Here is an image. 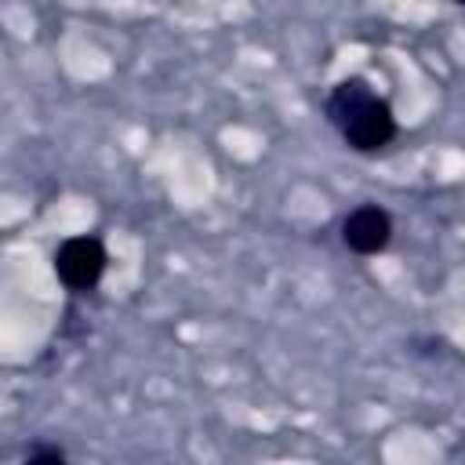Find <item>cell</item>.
Wrapping results in <instances>:
<instances>
[{
  "label": "cell",
  "instance_id": "obj_1",
  "mask_svg": "<svg viewBox=\"0 0 465 465\" xmlns=\"http://www.w3.org/2000/svg\"><path fill=\"white\" fill-rule=\"evenodd\" d=\"M327 120L341 134V142L356 153H381L396 138V116L389 102L363 80V76H345L331 87L327 102Z\"/></svg>",
  "mask_w": 465,
  "mask_h": 465
},
{
  "label": "cell",
  "instance_id": "obj_2",
  "mask_svg": "<svg viewBox=\"0 0 465 465\" xmlns=\"http://www.w3.org/2000/svg\"><path fill=\"white\" fill-rule=\"evenodd\" d=\"M54 276L69 287V291H91L102 272H105V247L98 236H69L54 247Z\"/></svg>",
  "mask_w": 465,
  "mask_h": 465
},
{
  "label": "cell",
  "instance_id": "obj_3",
  "mask_svg": "<svg viewBox=\"0 0 465 465\" xmlns=\"http://www.w3.org/2000/svg\"><path fill=\"white\" fill-rule=\"evenodd\" d=\"M392 240V218L378 203H360L341 218V243L356 254H378Z\"/></svg>",
  "mask_w": 465,
  "mask_h": 465
},
{
  "label": "cell",
  "instance_id": "obj_4",
  "mask_svg": "<svg viewBox=\"0 0 465 465\" xmlns=\"http://www.w3.org/2000/svg\"><path fill=\"white\" fill-rule=\"evenodd\" d=\"M65 461V450L62 447H47V443H36L25 450V465H62Z\"/></svg>",
  "mask_w": 465,
  "mask_h": 465
},
{
  "label": "cell",
  "instance_id": "obj_5",
  "mask_svg": "<svg viewBox=\"0 0 465 465\" xmlns=\"http://www.w3.org/2000/svg\"><path fill=\"white\" fill-rule=\"evenodd\" d=\"M454 4H461V7H465V0H454Z\"/></svg>",
  "mask_w": 465,
  "mask_h": 465
}]
</instances>
